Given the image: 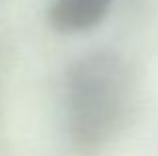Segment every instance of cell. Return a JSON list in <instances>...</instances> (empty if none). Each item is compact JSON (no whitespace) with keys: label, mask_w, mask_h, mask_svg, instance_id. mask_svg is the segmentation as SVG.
I'll list each match as a JSON object with an SVG mask.
<instances>
[{"label":"cell","mask_w":158,"mask_h":156,"mask_svg":"<svg viewBox=\"0 0 158 156\" xmlns=\"http://www.w3.org/2000/svg\"><path fill=\"white\" fill-rule=\"evenodd\" d=\"M66 132L76 156H102L124 132L134 108V78L120 54L98 50L66 72Z\"/></svg>","instance_id":"obj_1"},{"label":"cell","mask_w":158,"mask_h":156,"mask_svg":"<svg viewBox=\"0 0 158 156\" xmlns=\"http://www.w3.org/2000/svg\"><path fill=\"white\" fill-rule=\"evenodd\" d=\"M114 0H52L46 18L54 30L78 34L96 28L110 12Z\"/></svg>","instance_id":"obj_2"}]
</instances>
